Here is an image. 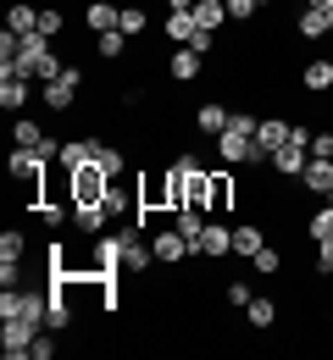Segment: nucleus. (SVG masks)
<instances>
[{
    "label": "nucleus",
    "instance_id": "nucleus-1",
    "mask_svg": "<svg viewBox=\"0 0 333 360\" xmlns=\"http://www.w3.org/2000/svg\"><path fill=\"white\" fill-rule=\"evenodd\" d=\"M167 183H172V211H206V217H217L211 211V172L194 161V155H178L172 167H167Z\"/></svg>",
    "mask_w": 333,
    "mask_h": 360
},
{
    "label": "nucleus",
    "instance_id": "nucleus-2",
    "mask_svg": "<svg viewBox=\"0 0 333 360\" xmlns=\"http://www.w3.org/2000/svg\"><path fill=\"white\" fill-rule=\"evenodd\" d=\"M39 327H45V321H28V316H6V321H0V355H6V360H28L34 338H39Z\"/></svg>",
    "mask_w": 333,
    "mask_h": 360
},
{
    "label": "nucleus",
    "instance_id": "nucleus-3",
    "mask_svg": "<svg viewBox=\"0 0 333 360\" xmlns=\"http://www.w3.org/2000/svg\"><path fill=\"white\" fill-rule=\"evenodd\" d=\"M106 188H111V178L100 172L95 161L78 167V172H73V211H78V205H106Z\"/></svg>",
    "mask_w": 333,
    "mask_h": 360
},
{
    "label": "nucleus",
    "instance_id": "nucleus-4",
    "mask_svg": "<svg viewBox=\"0 0 333 360\" xmlns=\"http://www.w3.org/2000/svg\"><path fill=\"white\" fill-rule=\"evenodd\" d=\"M78 89H84V67H67L61 78H50V84H39V100H45L50 111H67V105L78 100Z\"/></svg>",
    "mask_w": 333,
    "mask_h": 360
},
{
    "label": "nucleus",
    "instance_id": "nucleus-5",
    "mask_svg": "<svg viewBox=\"0 0 333 360\" xmlns=\"http://www.w3.org/2000/svg\"><path fill=\"white\" fill-rule=\"evenodd\" d=\"M194 255H200V261H222V255H234V222L211 217L206 233H200V244H194Z\"/></svg>",
    "mask_w": 333,
    "mask_h": 360
},
{
    "label": "nucleus",
    "instance_id": "nucleus-6",
    "mask_svg": "<svg viewBox=\"0 0 333 360\" xmlns=\"http://www.w3.org/2000/svg\"><path fill=\"white\" fill-rule=\"evenodd\" d=\"M289 139H294V122H289V117H261V128H256V150H261L267 161L284 150Z\"/></svg>",
    "mask_w": 333,
    "mask_h": 360
},
{
    "label": "nucleus",
    "instance_id": "nucleus-7",
    "mask_svg": "<svg viewBox=\"0 0 333 360\" xmlns=\"http://www.w3.org/2000/svg\"><path fill=\"white\" fill-rule=\"evenodd\" d=\"M34 94H39L34 78H23V72H0V111H23Z\"/></svg>",
    "mask_w": 333,
    "mask_h": 360
},
{
    "label": "nucleus",
    "instance_id": "nucleus-8",
    "mask_svg": "<svg viewBox=\"0 0 333 360\" xmlns=\"http://www.w3.org/2000/svg\"><path fill=\"white\" fill-rule=\"evenodd\" d=\"M200 67H206V56L189 50V45H178L172 56H167V78H172V84H194V78H200Z\"/></svg>",
    "mask_w": 333,
    "mask_h": 360
},
{
    "label": "nucleus",
    "instance_id": "nucleus-9",
    "mask_svg": "<svg viewBox=\"0 0 333 360\" xmlns=\"http://www.w3.org/2000/svg\"><path fill=\"white\" fill-rule=\"evenodd\" d=\"M300 188H306V194H322V200H328L333 194V161H322V155H311V161H306V172H300Z\"/></svg>",
    "mask_w": 333,
    "mask_h": 360
},
{
    "label": "nucleus",
    "instance_id": "nucleus-10",
    "mask_svg": "<svg viewBox=\"0 0 333 360\" xmlns=\"http://www.w3.org/2000/svg\"><path fill=\"white\" fill-rule=\"evenodd\" d=\"M17 72H23V78H34V84H50V78H61V72H67V61H61V56H56V45H50L45 56H34V61H23Z\"/></svg>",
    "mask_w": 333,
    "mask_h": 360
},
{
    "label": "nucleus",
    "instance_id": "nucleus-11",
    "mask_svg": "<svg viewBox=\"0 0 333 360\" xmlns=\"http://www.w3.org/2000/svg\"><path fill=\"white\" fill-rule=\"evenodd\" d=\"M117 17H122V6H117V0H89V6H84L89 34H111V28H117Z\"/></svg>",
    "mask_w": 333,
    "mask_h": 360
},
{
    "label": "nucleus",
    "instance_id": "nucleus-12",
    "mask_svg": "<svg viewBox=\"0 0 333 360\" xmlns=\"http://www.w3.org/2000/svg\"><path fill=\"white\" fill-rule=\"evenodd\" d=\"M300 89H306V94L333 89V61H328V56H317V61H306V67H300Z\"/></svg>",
    "mask_w": 333,
    "mask_h": 360
},
{
    "label": "nucleus",
    "instance_id": "nucleus-13",
    "mask_svg": "<svg viewBox=\"0 0 333 360\" xmlns=\"http://www.w3.org/2000/svg\"><path fill=\"white\" fill-rule=\"evenodd\" d=\"M228 117H234V111H228V105H222V100H206V105H200V111H194V134H222V128H228Z\"/></svg>",
    "mask_w": 333,
    "mask_h": 360
},
{
    "label": "nucleus",
    "instance_id": "nucleus-14",
    "mask_svg": "<svg viewBox=\"0 0 333 360\" xmlns=\"http://www.w3.org/2000/svg\"><path fill=\"white\" fill-rule=\"evenodd\" d=\"M67 172H78V167H89L95 161V139H61V155H56Z\"/></svg>",
    "mask_w": 333,
    "mask_h": 360
},
{
    "label": "nucleus",
    "instance_id": "nucleus-15",
    "mask_svg": "<svg viewBox=\"0 0 333 360\" xmlns=\"http://www.w3.org/2000/svg\"><path fill=\"white\" fill-rule=\"evenodd\" d=\"M267 244V227L261 222H239L234 227V255H244V261H256V250Z\"/></svg>",
    "mask_w": 333,
    "mask_h": 360
},
{
    "label": "nucleus",
    "instance_id": "nucleus-16",
    "mask_svg": "<svg viewBox=\"0 0 333 360\" xmlns=\"http://www.w3.org/2000/svg\"><path fill=\"white\" fill-rule=\"evenodd\" d=\"M34 28H39V6L11 0V11H6V34H34Z\"/></svg>",
    "mask_w": 333,
    "mask_h": 360
},
{
    "label": "nucleus",
    "instance_id": "nucleus-17",
    "mask_svg": "<svg viewBox=\"0 0 333 360\" xmlns=\"http://www.w3.org/2000/svg\"><path fill=\"white\" fill-rule=\"evenodd\" d=\"M222 22H228V6H222V0H194V28L222 34Z\"/></svg>",
    "mask_w": 333,
    "mask_h": 360
},
{
    "label": "nucleus",
    "instance_id": "nucleus-18",
    "mask_svg": "<svg viewBox=\"0 0 333 360\" xmlns=\"http://www.w3.org/2000/svg\"><path fill=\"white\" fill-rule=\"evenodd\" d=\"M95 167L106 178H128V155H122L117 144H100V139H95Z\"/></svg>",
    "mask_w": 333,
    "mask_h": 360
},
{
    "label": "nucleus",
    "instance_id": "nucleus-19",
    "mask_svg": "<svg viewBox=\"0 0 333 360\" xmlns=\"http://www.w3.org/2000/svg\"><path fill=\"white\" fill-rule=\"evenodd\" d=\"M45 139H50V134L34 122V117H17V122H11V144H17V150H39Z\"/></svg>",
    "mask_w": 333,
    "mask_h": 360
},
{
    "label": "nucleus",
    "instance_id": "nucleus-20",
    "mask_svg": "<svg viewBox=\"0 0 333 360\" xmlns=\"http://www.w3.org/2000/svg\"><path fill=\"white\" fill-rule=\"evenodd\" d=\"M294 34H300V39H322V34H328V11H317V6H300V17H294Z\"/></svg>",
    "mask_w": 333,
    "mask_h": 360
},
{
    "label": "nucleus",
    "instance_id": "nucleus-21",
    "mask_svg": "<svg viewBox=\"0 0 333 360\" xmlns=\"http://www.w3.org/2000/svg\"><path fill=\"white\" fill-rule=\"evenodd\" d=\"M161 34H167L172 45H189V34H194V11H167V17H161Z\"/></svg>",
    "mask_w": 333,
    "mask_h": 360
},
{
    "label": "nucleus",
    "instance_id": "nucleus-22",
    "mask_svg": "<svg viewBox=\"0 0 333 360\" xmlns=\"http://www.w3.org/2000/svg\"><path fill=\"white\" fill-rule=\"evenodd\" d=\"M250 266H256V277H278V271H284V244H272V238H267V244L256 250V261H250Z\"/></svg>",
    "mask_w": 333,
    "mask_h": 360
},
{
    "label": "nucleus",
    "instance_id": "nucleus-23",
    "mask_svg": "<svg viewBox=\"0 0 333 360\" xmlns=\"http://www.w3.org/2000/svg\"><path fill=\"white\" fill-rule=\"evenodd\" d=\"M28 261V238L11 227V233H0V266H23Z\"/></svg>",
    "mask_w": 333,
    "mask_h": 360
},
{
    "label": "nucleus",
    "instance_id": "nucleus-24",
    "mask_svg": "<svg viewBox=\"0 0 333 360\" xmlns=\"http://www.w3.org/2000/svg\"><path fill=\"white\" fill-rule=\"evenodd\" d=\"M306 238L317 244V238H333V200H322L311 217H306Z\"/></svg>",
    "mask_w": 333,
    "mask_h": 360
},
{
    "label": "nucleus",
    "instance_id": "nucleus-25",
    "mask_svg": "<svg viewBox=\"0 0 333 360\" xmlns=\"http://www.w3.org/2000/svg\"><path fill=\"white\" fill-rule=\"evenodd\" d=\"M244 321H250V327H272V321H278V300H267V294H256V300L244 305Z\"/></svg>",
    "mask_w": 333,
    "mask_h": 360
},
{
    "label": "nucleus",
    "instance_id": "nucleus-26",
    "mask_svg": "<svg viewBox=\"0 0 333 360\" xmlns=\"http://www.w3.org/2000/svg\"><path fill=\"white\" fill-rule=\"evenodd\" d=\"M117 28H122L128 39H139V34H150V11H144V6H122V17H117Z\"/></svg>",
    "mask_w": 333,
    "mask_h": 360
},
{
    "label": "nucleus",
    "instance_id": "nucleus-27",
    "mask_svg": "<svg viewBox=\"0 0 333 360\" xmlns=\"http://www.w3.org/2000/svg\"><path fill=\"white\" fill-rule=\"evenodd\" d=\"M128 45H134V39H128L122 28H111V34H95V50L106 56V61H117V56H128Z\"/></svg>",
    "mask_w": 333,
    "mask_h": 360
},
{
    "label": "nucleus",
    "instance_id": "nucleus-28",
    "mask_svg": "<svg viewBox=\"0 0 333 360\" xmlns=\"http://www.w3.org/2000/svg\"><path fill=\"white\" fill-rule=\"evenodd\" d=\"M39 34H45V39H61V34H67V17H61V6H39Z\"/></svg>",
    "mask_w": 333,
    "mask_h": 360
},
{
    "label": "nucleus",
    "instance_id": "nucleus-29",
    "mask_svg": "<svg viewBox=\"0 0 333 360\" xmlns=\"http://www.w3.org/2000/svg\"><path fill=\"white\" fill-rule=\"evenodd\" d=\"M256 128H261V117H256V111H234L222 134H244V139H256Z\"/></svg>",
    "mask_w": 333,
    "mask_h": 360
},
{
    "label": "nucleus",
    "instance_id": "nucleus-30",
    "mask_svg": "<svg viewBox=\"0 0 333 360\" xmlns=\"http://www.w3.org/2000/svg\"><path fill=\"white\" fill-rule=\"evenodd\" d=\"M28 360H56V327H39V338H34Z\"/></svg>",
    "mask_w": 333,
    "mask_h": 360
},
{
    "label": "nucleus",
    "instance_id": "nucleus-31",
    "mask_svg": "<svg viewBox=\"0 0 333 360\" xmlns=\"http://www.w3.org/2000/svg\"><path fill=\"white\" fill-rule=\"evenodd\" d=\"M222 300H228V305H234V311H244V305H250V300H256V288H250V283H228V288H222Z\"/></svg>",
    "mask_w": 333,
    "mask_h": 360
},
{
    "label": "nucleus",
    "instance_id": "nucleus-32",
    "mask_svg": "<svg viewBox=\"0 0 333 360\" xmlns=\"http://www.w3.org/2000/svg\"><path fill=\"white\" fill-rule=\"evenodd\" d=\"M222 6H228V22H250V17H261L256 0H222Z\"/></svg>",
    "mask_w": 333,
    "mask_h": 360
},
{
    "label": "nucleus",
    "instance_id": "nucleus-33",
    "mask_svg": "<svg viewBox=\"0 0 333 360\" xmlns=\"http://www.w3.org/2000/svg\"><path fill=\"white\" fill-rule=\"evenodd\" d=\"M311 155L333 161V134H328V128H317V134H311Z\"/></svg>",
    "mask_w": 333,
    "mask_h": 360
},
{
    "label": "nucleus",
    "instance_id": "nucleus-34",
    "mask_svg": "<svg viewBox=\"0 0 333 360\" xmlns=\"http://www.w3.org/2000/svg\"><path fill=\"white\" fill-rule=\"evenodd\" d=\"M317 271H322V277L333 271V238H317Z\"/></svg>",
    "mask_w": 333,
    "mask_h": 360
},
{
    "label": "nucleus",
    "instance_id": "nucleus-35",
    "mask_svg": "<svg viewBox=\"0 0 333 360\" xmlns=\"http://www.w3.org/2000/svg\"><path fill=\"white\" fill-rule=\"evenodd\" d=\"M167 11H194V0H161Z\"/></svg>",
    "mask_w": 333,
    "mask_h": 360
},
{
    "label": "nucleus",
    "instance_id": "nucleus-36",
    "mask_svg": "<svg viewBox=\"0 0 333 360\" xmlns=\"http://www.w3.org/2000/svg\"><path fill=\"white\" fill-rule=\"evenodd\" d=\"M306 6H317V11H333V0H306Z\"/></svg>",
    "mask_w": 333,
    "mask_h": 360
},
{
    "label": "nucleus",
    "instance_id": "nucleus-37",
    "mask_svg": "<svg viewBox=\"0 0 333 360\" xmlns=\"http://www.w3.org/2000/svg\"><path fill=\"white\" fill-rule=\"evenodd\" d=\"M256 6H261V11H267V6H278V0H256Z\"/></svg>",
    "mask_w": 333,
    "mask_h": 360
},
{
    "label": "nucleus",
    "instance_id": "nucleus-38",
    "mask_svg": "<svg viewBox=\"0 0 333 360\" xmlns=\"http://www.w3.org/2000/svg\"><path fill=\"white\" fill-rule=\"evenodd\" d=\"M328 34H333V11H328Z\"/></svg>",
    "mask_w": 333,
    "mask_h": 360
}]
</instances>
